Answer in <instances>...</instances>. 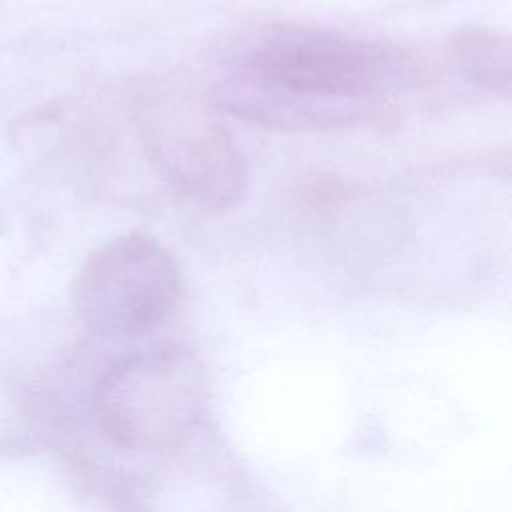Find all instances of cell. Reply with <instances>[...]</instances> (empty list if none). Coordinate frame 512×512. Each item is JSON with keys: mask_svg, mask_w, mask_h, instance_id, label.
<instances>
[{"mask_svg": "<svg viewBox=\"0 0 512 512\" xmlns=\"http://www.w3.org/2000/svg\"><path fill=\"white\" fill-rule=\"evenodd\" d=\"M454 62L476 86L510 98L512 46L506 34L484 26H462L450 42Z\"/></svg>", "mask_w": 512, "mask_h": 512, "instance_id": "cell-6", "label": "cell"}, {"mask_svg": "<svg viewBox=\"0 0 512 512\" xmlns=\"http://www.w3.org/2000/svg\"><path fill=\"white\" fill-rule=\"evenodd\" d=\"M184 276L174 254L148 234H122L96 248L72 280L78 320L102 336H138L180 306Z\"/></svg>", "mask_w": 512, "mask_h": 512, "instance_id": "cell-3", "label": "cell"}, {"mask_svg": "<svg viewBox=\"0 0 512 512\" xmlns=\"http://www.w3.org/2000/svg\"><path fill=\"white\" fill-rule=\"evenodd\" d=\"M144 150L168 186L192 204L220 212L248 184V162L236 136L206 114L160 116L144 126Z\"/></svg>", "mask_w": 512, "mask_h": 512, "instance_id": "cell-4", "label": "cell"}, {"mask_svg": "<svg viewBox=\"0 0 512 512\" xmlns=\"http://www.w3.org/2000/svg\"><path fill=\"white\" fill-rule=\"evenodd\" d=\"M214 108L244 122L286 132H320L366 122L380 102L338 100L308 94L238 66L218 80L210 96Z\"/></svg>", "mask_w": 512, "mask_h": 512, "instance_id": "cell-5", "label": "cell"}, {"mask_svg": "<svg viewBox=\"0 0 512 512\" xmlns=\"http://www.w3.org/2000/svg\"><path fill=\"white\" fill-rule=\"evenodd\" d=\"M240 66L338 100L380 102L416 80L414 62L396 46L300 24L266 30Z\"/></svg>", "mask_w": 512, "mask_h": 512, "instance_id": "cell-2", "label": "cell"}, {"mask_svg": "<svg viewBox=\"0 0 512 512\" xmlns=\"http://www.w3.org/2000/svg\"><path fill=\"white\" fill-rule=\"evenodd\" d=\"M208 412V376L182 342H160L112 364L96 382L90 414L116 450L158 456L180 448Z\"/></svg>", "mask_w": 512, "mask_h": 512, "instance_id": "cell-1", "label": "cell"}]
</instances>
